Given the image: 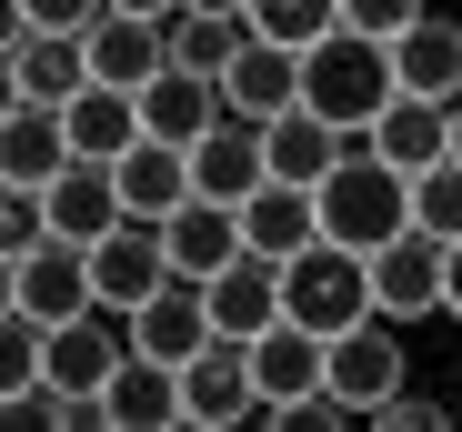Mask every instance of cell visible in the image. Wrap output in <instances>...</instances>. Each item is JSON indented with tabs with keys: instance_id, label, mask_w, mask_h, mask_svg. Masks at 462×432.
I'll return each mask as SVG.
<instances>
[{
	"instance_id": "6da1fadb",
	"label": "cell",
	"mask_w": 462,
	"mask_h": 432,
	"mask_svg": "<svg viewBox=\"0 0 462 432\" xmlns=\"http://www.w3.org/2000/svg\"><path fill=\"white\" fill-rule=\"evenodd\" d=\"M393 91H402L393 41H372V31H352V21L301 51V101H312L322 121H342V131H372L382 111H393Z\"/></svg>"
},
{
	"instance_id": "7a4b0ae2",
	"label": "cell",
	"mask_w": 462,
	"mask_h": 432,
	"mask_svg": "<svg viewBox=\"0 0 462 432\" xmlns=\"http://www.w3.org/2000/svg\"><path fill=\"white\" fill-rule=\"evenodd\" d=\"M322 232L352 242V252H382L393 232H412V171H393V161L362 141V152L322 181Z\"/></svg>"
},
{
	"instance_id": "3957f363",
	"label": "cell",
	"mask_w": 462,
	"mask_h": 432,
	"mask_svg": "<svg viewBox=\"0 0 462 432\" xmlns=\"http://www.w3.org/2000/svg\"><path fill=\"white\" fill-rule=\"evenodd\" d=\"M282 312L291 322H312V332H352V322H372V252H352V242H312V252H291L282 262Z\"/></svg>"
},
{
	"instance_id": "277c9868",
	"label": "cell",
	"mask_w": 462,
	"mask_h": 432,
	"mask_svg": "<svg viewBox=\"0 0 462 432\" xmlns=\"http://www.w3.org/2000/svg\"><path fill=\"white\" fill-rule=\"evenodd\" d=\"M181 422L191 432H242V422H272L262 402V372H252V342H211L201 363H181Z\"/></svg>"
},
{
	"instance_id": "5b68a950",
	"label": "cell",
	"mask_w": 462,
	"mask_h": 432,
	"mask_svg": "<svg viewBox=\"0 0 462 432\" xmlns=\"http://www.w3.org/2000/svg\"><path fill=\"white\" fill-rule=\"evenodd\" d=\"M442 292H452V242L442 232H393L372 252V312L382 322H422V312H442Z\"/></svg>"
},
{
	"instance_id": "8992f818",
	"label": "cell",
	"mask_w": 462,
	"mask_h": 432,
	"mask_svg": "<svg viewBox=\"0 0 462 432\" xmlns=\"http://www.w3.org/2000/svg\"><path fill=\"white\" fill-rule=\"evenodd\" d=\"M11 312H31V322H81V312H101V281H91V242H31L21 262H11Z\"/></svg>"
},
{
	"instance_id": "52a82bcc",
	"label": "cell",
	"mask_w": 462,
	"mask_h": 432,
	"mask_svg": "<svg viewBox=\"0 0 462 432\" xmlns=\"http://www.w3.org/2000/svg\"><path fill=\"white\" fill-rule=\"evenodd\" d=\"M0 60H11V101H51V111H70L101 81L91 70V31H11Z\"/></svg>"
},
{
	"instance_id": "ba28073f",
	"label": "cell",
	"mask_w": 462,
	"mask_h": 432,
	"mask_svg": "<svg viewBox=\"0 0 462 432\" xmlns=\"http://www.w3.org/2000/svg\"><path fill=\"white\" fill-rule=\"evenodd\" d=\"M131 322V352H151V363H201V352L221 342V322H211V281H191V271H171L162 292H151L141 312H121Z\"/></svg>"
},
{
	"instance_id": "9c48e42d",
	"label": "cell",
	"mask_w": 462,
	"mask_h": 432,
	"mask_svg": "<svg viewBox=\"0 0 462 432\" xmlns=\"http://www.w3.org/2000/svg\"><path fill=\"white\" fill-rule=\"evenodd\" d=\"M262 141H272V181H312V191H322L372 131H342V121H322L312 101H291L282 121H262Z\"/></svg>"
},
{
	"instance_id": "30bf717a",
	"label": "cell",
	"mask_w": 462,
	"mask_h": 432,
	"mask_svg": "<svg viewBox=\"0 0 462 432\" xmlns=\"http://www.w3.org/2000/svg\"><path fill=\"white\" fill-rule=\"evenodd\" d=\"M262 181H272V141H262V121L221 111V121L191 141V191H211V201H252Z\"/></svg>"
},
{
	"instance_id": "8fae6325",
	"label": "cell",
	"mask_w": 462,
	"mask_h": 432,
	"mask_svg": "<svg viewBox=\"0 0 462 432\" xmlns=\"http://www.w3.org/2000/svg\"><path fill=\"white\" fill-rule=\"evenodd\" d=\"M91 281H101V312H141V302L171 281V242H162V222H121L111 242H91Z\"/></svg>"
},
{
	"instance_id": "7c38bea8",
	"label": "cell",
	"mask_w": 462,
	"mask_h": 432,
	"mask_svg": "<svg viewBox=\"0 0 462 432\" xmlns=\"http://www.w3.org/2000/svg\"><path fill=\"white\" fill-rule=\"evenodd\" d=\"M402 382H412V372H402V322H382V312H372V322H352V332L332 342V392H342L362 422H372L382 392H402Z\"/></svg>"
},
{
	"instance_id": "4fadbf2b",
	"label": "cell",
	"mask_w": 462,
	"mask_h": 432,
	"mask_svg": "<svg viewBox=\"0 0 462 432\" xmlns=\"http://www.w3.org/2000/svg\"><path fill=\"white\" fill-rule=\"evenodd\" d=\"M162 242H171V271H191V281H211V271H231L252 252V232H242V201H211V191H191L171 222H162Z\"/></svg>"
},
{
	"instance_id": "5bb4252c",
	"label": "cell",
	"mask_w": 462,
	"mask_h": 432,
	"mask_svg": "<svg viewBox=\"0 0 462 432\" xmlns=\"http://www.w3.org/2000/svg\"><path fill=\"white\" fill-rule=\"evenodd\" d=\"M121 363H131V322H121V332H111L101 312H81V322H51V363H41V372H51L60 392H81V402H101Z\"/></svg>"
},
{
	"instance_id": "9a60e30c",
	"label": "cell",
	"mask_w": 462,
	"mask_h": 432,
	"mask_svg": "<svg viewBox=\"0 0 462 432\" xmlns=\"http://www.w3.org/2000/svg\"><path fill=\"white\" fill-rule=\"evenodd\" d=\"M121 171V201H131V222H171V211L191 201V141H162V131H141L131 152L111 161Z\"/></svg>"
},
{
	"instance_id": "2e32d148",
	"label": "cell",
	"mask_w": 462,
	"mask_h": 432,
	"mask_svg": "<svg viewBox=\"0 0 462 432\" xmlns=\"http://www.w3.org/2000/svg\"><path fill=\"white\" fill-rule=\"evenodd\" d=\"M41 201H51V232H60V242H111V232L131 222V201H121V171H111V161H70Z\"/></svg>"
},
{
	"instance_id": "e0dca14e",
	"label": "cell",
	"mask_w": 462,
	"mask_h": 432,
	"mask_svg": "<svg viewBox=\"0 0 462 432\" xmlns=\"http://www.w3.org/2000/svg\"><path fill=\"white\" fill-rule=\"evenodd\" d=\"M221 101L242 111V121H282L291 101H301V51H282V41H242L231 51V70H221Z\"/></svg>"
},
{
	"instance_id": "ac0fdd59",
	"label": "cell",
	"mask_w": 462,
	"mask_h": 432,
	"mask_svg": "<svg viewBox=\"0 0 462 432\" xmlns=\"http://www.w3.org/2000/svg\"><path fill=\"white\" fill-rule=\"evenodd\" d=\"M70 161H81L70 152V121L51 101H11V121H0V171H11L21 191H51Z\"/></svg>"
},
{
	"instance_id": "d6986e66",
	"label": "cell",
	"mask_w": 462,
	"mask_h": 432,
	"mask_svg": "<svg viewBox=\"0 0 462 432\" xmlns=\"http://www.w3.org/2000/svg\"><path fill=\"white\" fill-rule=\"evenodd\" d=\"M91 70L121 81V91H151V81L171 70V31L141 21V11H101V21H91Z\"/></svg>"
},
{
	"instance_id": "ffe728a7",
	"label": "cell",
	"mask_w": 462,
	"mask_h": 432,
	"mask_svg": "<svg viewBox=\"0 0 462 432\" xmlns=\"http://www.w3.org/2000/svg\"><path fill=\"white\" fill-rule=\"evenodd\" d=\"M242 232H252V252H272V262L312 252V242H322V191H312V181H262V191L242 201Z\"/></svg>"
},
{
	"instance_id": "44dd1931",
	"label": "cell",
	"mask_w": 462,
	"mask_h": 432,
	"mask_svg": "<svg viewBox=\"0 0 462 432\" xmlns=\"http://www.w3.org/2000/svg\"><path fill=\"white\" fill-rule=\"evenodd\" d=\"M211 322H221L231 342H262V332L282 322V262H272V252H242L231 271H211Z\"/></svg>"
},
{
	"instance_id": "7402d4cb",
	"label": "cell",
	"mask_w": 462,
	"mask_h": 432,
	"mask_svg": "<svg viewBox=\"0 0 462 432\" xmlns=\"http://www.w3.org/2000/svg\"><path fill=\"white\" fill-rule=\"evenodd\" d=\"M101 412H111V432H171L181 422V363L131 352V363L111 372V392H101Z\"/></svg>"
},
{
	"instance_id": "603a6c76",
	"label": "cell",
	"mask_w": 462,
	"mask_h": 432,
	"mask_svg": "<svg viewBox=\"0 0 462 432\" xmlns=\"http://www.w3.org/2000/svg\"><path fill=\"white\" fill-rule=\"evenodd\" d=\"M372 152L393 171H432L452 152V101H422V91H393V111L372 121Z\"/></svg>"
},
{
	"instance_id": "cb8c5ba5",
	"label": "cell",
	"mask_w": 462,
	"mask_h": 432,
	"mask_svg": "<svg viewBox=\"0 0 462 432\" xmlns=\"http://www.w3.org/2000/svg\"><path fill=\"white\" fill-rule=\"evenodd\" d=\"M393 70H402V91H422V101H462V21L422 11L393 41Z\"/></svg>"
},
{
	"instance_id": "d4e9b609",
	"label": "cell",
	"mask_w": 462,
	"mask_h": 432,
	"mask_svg": "<svg viewBox=\"0 0 462 432\" xmlns=\"http://www.w3.org/2000/svg\"><path fill=\"white\" fill-rule=\"evenodd\" d=\"M221 111H231V101H221V81H211V70H181V60L141 91V131H162V141H201Z\"/></svg>"
},
{
	"instance_id": "484cf974",
	"label": "cell",
	"mask_w": 462,
	"mask_h": 432,
	"mask_svg": "<svg viewBox=\"0 0 462 432\" xmlns=\"http://www.w3.org/2000/svg\"><path fill=\"white\" fill-rule=\"evenodd\" d=\"M60 121H70V152H81V161H121L131 141H141V91H121V81H91V91L70 101Z\"/></svg>"
},
{
	"instance_id": "4316f807",
	"label": "cell",
	"mask_w": 462,
	"mask_h": 432,
	"mask_svg": "<svg viewBox=\"0 0 462 432\" xmlns=\"http://www.w3.org/2000/svg\"><path fill=\"white\" fill-rule=\"evenodd\" d=\"M162 31H171V60H181V70H211V81L231 70V51L252 41V21H242V11H171Z\"/></svg>"
},
{
	"instance_id": "83f0119b",
	"label": "cell",
	"mask_w": 462,
	"mask_h": 432,
	"mask_svg": "<svg viewBox=\"0 0 462 432\" xmlns=\"http://www.w3.org/2000/svg\"><path fill=\"white\" fill-rule=\"evenodd\" d=\"M262 41H282V51H312L322 31H342V0H252L242 11Z\"/></svg>"
},
{
	"instance_id": "f1b7e54d",
	"label": "cell",
	"mask_w": 462,
	"mask_h": 432,
	"mask_svg": "<svg viewBox=\"0 0 462 432\" xmlns=\"http://www.w3.org/2000/svg\"><path fill=\"white\" fill-rule=\"evenodd\" d=\"M412 222L442 232V242H462V161H452V152H442L432 171H412Z\"/></svg>"
},
{
	"instance_id": "f546056e",
	"label": "cell",
	"mask_w": 462,
	"mask_h": 432,
	"mask_svg": "<svg viewBox=\"0 0 462 432\" xmlns=\"http://www.w3.org/2000/svg\"><path fill=\"white\" fill-rule=\"evenodd\" d=\"M31 242H51V201H41V191H21V181H11V201H0V252H11V262H21V252H31Z\"/></svg>"
},
{
	"instance_id": "4dcf8cb0",
	"label": "cell",
	"mask_w": 462,
	"mask_h": 432,
	"mask_svg": "<svg viewBox=\"0 0 462 432\" xmlns=\"http://www.w3.org/2000/svg\"><path fill=\"white\" fill-rule=\"evenodd\" d=\"M342 422H362V412H352V402H342L332 382H322V392H301V402H282V412H272V432H342Z\"/></svg>"
},
{
	"instance_id": "1f68e13d",
	"label": "cell",
	"mask_w": 462,
	"mask_h": 432,
	"mask_svg": "<svg viewBox=\"0 0 462 432\" xmlns=\"http://www.w3.org/2000/svg\"><path fill=\"white\" fill-rule=\"evenodd\" d=\"M111 0H11V31H91Z\"/></svg>"
},
{
	"instance_id": "d6a6232c",
	"label": "cell",
	"mask_w": 462,
	"mask_h": 432,
	"mask_svg": "<svg viewBox=\"0 0 462 432\" xmlns=\"http://www.w3.org/2000/svg\"><path fill=\"white\" fill-rule=\"evenodd\" d=\"M372 432H442V402L432 392H382L372 402Z\"/></svg>"
},
{
	"instance_id": "836d02e7",
	"label": "cell",
	"mask_w": 462,
	"mask_h": 432,
	"mask_svg": "<svg viewBox=\"0 0 462 432\" xmlns=\"http://www.w3.org/2000/svg\"><path fill=\"white\" fill-rule=\"evenodd\" d=\"M342 21L372 31V41H402V31L422 21V0H342Z\"/></svg>"
},
{
	"instance_id": "e575fe53",
	"label": "cell",
	"mask_w": 462,
	"mask_h": 432,
	"mask_svg": "<svg viewBox=\"0 0 462 432\" xmlns=\"http://www.w3.org/2000/svg\"><path fill=\"white\" fill-rule=\"evenodd\" d=\"M111 11H141V21H171L181 0H111Z\"/></svg>"
},
{
	"instance_id": "d590c367",
	"label": "cell",
	"mask_w": 462,
	"mask_h": 432,
	"mask_svg": "<svg viewBox=\"0 0 462 432\" xmlns=\"http://www.w3.org/2000/svg\"><path fill=\"white\" fill-rule=\"evenodd\" d=\"M442 312L462 322V242H452V292H442Z\"/></svg>"
},
{
	"instance_id": "8d00e7d4",
	"label": "cell",
	"mask_w": 462,
	"mask_h": 432,
	"mask_svg": "<svg viewBox=\"0 0 462 432\" xmlns=\"http://www.w3.org/2000/svg\"><path fill=\"white\" fill-rule=\"evenodd\" d=\"M181 11H252V0H181Z\"/></svg>"
},
{
	"instance_id": "74e56055",
	"label": "cell",
	"mask_w": 462,
	"mask_h": 432,
	"mask_svg": "<svg viewBox=\"0 0 462 432\" xmlns=\"http://www.w3.org/2000/svg\"><path fill=\"white\" fill-rule=\"evenodd\" d=\"M452 161H462V101H452Z\"/></svg>"
}]
</instances>
